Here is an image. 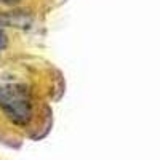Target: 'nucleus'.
Instances as JSON below:
<instances>
[{
	"instance_id": "nucleus-1",
	"label": "nucleus",
	"mask_w": 160,
	"mask_h": 160,
	"mask_svg": "<svg viewBox=\"0 0 160 160\" xmlns=\"http://www.w3.org/2000/svg\"><path fill=\"white\" fill-rule=\"evenodd\" d=\"M0 112L16 128H29L35 120L31 91L21 83H0Z\"/></svg>"
},
{
	"instance_id": "nucleus-2",
	"label": "nucleus",
	"mask_w": 160,
	"mask_h": 160,
	"mask_svg": "<svg viewBox=\"0 0 160 160\" xmlns=\"http://www.w3.org/2000/svg\"><path fill=\"white\" fill-rule=\"evenodd\" d=\"M7 43H8V38H7L5 32H3L2 29H0V51H3V50H5Z\"/></svg>"
},
{
	"instance_id": "nucleus-3",
	"label": "nucleus",
	"mask_w": 160,
	"mask_h": 160,
	"mask_svg": "<svg viewBox=\"0 0 160 160\" xmlns=\"http://www.w3.org/2000/svg\"><path fill=\"white\" fill-rule=\"evenodd\" d=\"M19 0H0V3H5V5H13V3H18Z\"/></svg>"
}]
</instances>
